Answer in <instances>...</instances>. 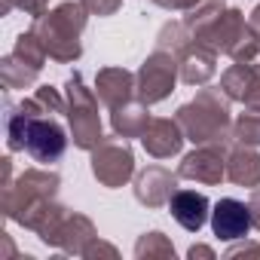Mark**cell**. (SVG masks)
I'll return each mask as SVG.
<instances>
[{"instance_id":"obj_1","label":"cell","mask_w":260,"mask_h":260,"mask_svg":"<svg viewBox=\"0 0 260 260\" xmlns=\"http://www.w3.org/2000/svg\"><path fill=\"white\" fill-rule=\"evenodd\" d=\"M7 147L25 150L34 162H58L68 150V135L61 122L40 107V101L31 95L22 104H7Z\"/></svg>"},{"instance_id":"obj_2","label":"cell","mask_w":260,"mask_h":260,"mask_svg":"<svg viewBox=\"0 0 260 260\" xmlns=\"http://www.w3.org/2000/svg\"><path fill=\"white\" fill-rule=\"evenodd\" d=\"M184 128L187 141L199 144H230L233 141V119H230V98L223 89H202L193 101L178 107L175 116Z\"/></svg>"},{"instance_id":"obj_3","label":"cell","mask_w":260,"mask_h":260,"mask_svg":"<svg viewBox=\"0 0 260 260\" xmlns=\"http://www.w3.org/2000/svg\"><path fill=\"white\" fill-rule=\"evenodd\" d=\"M86 16L89 10L83 4H74V0H64L55 10L43 13L40 19H34L31 31L40 37L46 55L52 61H61V64H71L83 55V43H80V34L86 28Z\"/></svg>"},{"instance_id":"obj_4","label":"cell","mask_w":260,"mask_h":260,"mask_svg":"<svg viewBox=\"0 0 260 260\" xmlns=\"http://www.w3.org/2000/svg\"><path fill=\"white\" fill-rule=\"evenodd\" d=\"M58 175L55 172H43V169H28L22 172L16 181L4 184V214L10 220L25 223L40 205L52 202L58 193Z\"/></svg>"},{"instance_id":"obj_5","label":"cell","mask_w":260,"mask_h":260,"mask_svg":"<svg viewBox=\"0 0 260 260\" xmlns=\"http://www.w3.org/2000/svg\"><path fill=\"white\" fill-rule=\"evenodd\" d=\"M196 40L214 46L217 52L230 55L233 61H254V55L260 52V37L254 34L251 22H245L239 10H223Z\"/></svg>"},{"instance_id":"obj_6","label":"cell","mask_w":260,"mask_h":260,"mask_svg":"<svg viewBox=\"0 0 260 260\" xmlns=\"http://www.w3.org/2000/svg\"><path fill=\"white\" fill-rule=\"evenodd\" d=\"M64 98H68V122H71L74 144L80 150L92 153L104 141L101 116H98V95H92V89H86V80L80 74H71V80L64 86Z\"/></svg>"},{"instance_id":"obj_7","label":"cell","mask_w":260,"mask_h":260,"mask_svg":"<svg viewBox=\"0 0 260 260\" xmlns=\"http://www.w3.org/2000/svg\"><path fill=\"white\" fill-rule=\"evenodd\" d=\"M37 236H40V242H43V245L61 248L64 254H77V257H83V254H86V248L98 239V233H95L92 220H89L86 214L68 211L64 205H58V208L49 214V220L37 230Z\"/></svg>"},{"instance_id":"obj_8","label":"cell","mask_w":260,"mask_h":260,"mask_svg":"<svg viewBox=\"0 0 260 260\" xmlns=\"http://www.w3.org/2000/svg\"><path fill=\"white\" fill-rule=\"evenodd\" d=\"M135 77H138V98L144 104H159L175 92V83L181 77L178 55H172L166 49H153Z\"/></svg>"},{"instance_id":"obj_9","label":"cell","mask_w":260,"mask_h":260,"mask_svg":"<svg viewBox=\"0 0 260 260\" xmlns=\"http://www.w3.org/2000/svg\"><path fill=\"white\" fill-rule=\"evenodd\" d=\"M92 175L98 178V184L116 190L122 184L132 181L135 175V153L125 144V138H104L95 150H92Z\"/></svg>"},{"instance_id":"obj_10","label":"cell","mask_w":260,"mask_h":260,"mask_svg":"<svg viewBox=\"0 0 260 260\" xmlns=\"http://www.w3.org/2000/svg\"><path fill=\"white\" fill-rule=\"evenodd\" d=\"M178 178L196 184H220L226 178V144H199L181 159Z\"/></svg>"},{"instance_id":"obj_11","label":"cell","mask_w":260,"mask_h":260,"mask_svg":"<svg viewBox=\"0 0 260 260\" xmlns=\"http://www.w3.org/2000/svg\"><path fill=\"white\" fill-rule=\"evenodd\" d=\"M175 190H178V172H172L166 166H147L135 178V199L141 205H147V208L169 205Z\"/></svg>"},{"instance_id":"obj_12","label":"cell","mask_w":260,"mask_h":260,"mask_svg":"<svg viewBox=\"0 0 260 260\" xmlns=\"http://www.w3.org/2000/svg\"><path fill=\"white\" fill-rule=\"evenodd\" d=\"M184 141H187V135H184L181 122L178 119H166V116L150 119V125L144 128V135H141V144H144V150L153 159H172V156H178L181 147H184Z\"/></svg>"},{"instance_id":"obj_13","label":"cell","mask_w":260,"mask_h":260,"mask_svg":"<svg viewBox=\"0 0 260 260\" xmlns=\"http://www.w3.org/2000/svg\"><path fill=\"white\" fill-rule=\"evenodd\" d=\"M95 95L104 107L116 110L132 101V95H138V77L125 68H101L95 77Z\"/></svg>"},{"instance_id":"obj_14","label":"cell","mask_w":260,"mask_h":260,"mask_svg":"<svg viewBox=\"0 0 260 260\" xmlns=\"http://www.w3.org/2000/svg\"><path fill=\"white\" fill-rule=\"evenodd\" d=\"M178 68L187 86H205L217 74V49L202 40H190L187 49L178 55Z\"/></svg>"},{"instance_id":"obj_15","label":"cell","mask_w":260,"mask_h":260,"mask_svg":"<svg viewBox=\"0 0 260 260\" xmlns=\"http://www.w3.org/2000/svg\"><path fill=\"white\" fill-rule=\"evenodd\" d=\"M211 230L217 239L223 242H233V239H242L254 230L251 223V208L248 202H239V199H220L211 211Z\"/></svg>"},{"instance_id":"obj_16","label":"cell","mask_w":260,"mask_h":260,"mask_svg":"<svg viewBox=\"0 0 260 260\" xmlns=\"http://www.w3.org/2000/svg\"><path fill=\"white\" fill-rule=\"evenodd\" d=\"M208 196L205 193H196V190H184V187H178L175 190V196L169 199V211H172V217L187 230V233H199L202 226H205V220H208Z\"/></svg>"},{"instance_id":"obj_17","label":"cell","mask_w":260,"mask_h":260,"mask_svg":"<svg viewBox=\"0 0 260 260\" xmlns=\"http://www.w3.org/2000/svg\"><path fill=\"white\" fill-rule=\"evenodd\" d=\"M226 178L236 187H260V153L248 144L226 150Z\"/></svg>"},{"instance_id":"obj_18","label":"cell","mask_w":260,"mask_h":260,"mask_svg":"<svg viewBox=\"0 0 260 260\" xmlns=\"http://www.w3.org/2000/svg\"><path fill=\"white\" fill-rule=\"evenodd\" d=\"M150 104H144L141 98L138 101H125L122 107L110 110V125H113V132L119 138H141L144 135V128L150 125Z\"/></svg>"},{"instance_id":"obj_19","label":"cell","mask_w":260,"mask_h":260,"mask_svg":"<svg viewBox=\"0 0 260 260\" xmlns=\"http://www.w3.org/2000/svg\"><path fill=\"white\" fill-rule=\"evenodd\" d=\"M257 77H260V71H257L251 61H236V64L226 68V74L220 77V89L226 92L230 101H242V104H245V98H248V92H251V86H254Z\"/></svg>"},{"instance_id":"obj_20","label":"cell","mask_w":260,"mask_h":260,"mask_svg":"<svg viewBox=\"0 0 260 260\" xmlns=\"http://www.w3.org/2000/svg\"><path fill=\"white\" fill-rule=\"evenodd\" d=\"M37 74H40V68L28 64L16 52H10L4 61H0V77H4V86L7 89H28V86H34Z\"/></svg>"},{"instance_id":"obj_21","label":"cell","mask_w":260,"mask_h":260,"mask_svg":"<svg viewBox=\"0 0 260 260\" xmlns=\"http://www.w3.org/2000/svg\"><path fill=\"white\" fill-rule=\"evenodd\" d=\"M135 257H138V260H144V257H175V245H172L159 230H153V233H144V236L138 239Z\"/></svg>"},{"instance_id":"obj_22","label":"cell","mask_w":260,"mask_h":260,"mask_svg":"<svg viewBox=\"0 0 260 260\" xmlns=\"http://www.w3.org/2000/svg\"><path fill=\"white\" fill-rule=\"evenodd\" d=\"M233 141L248 144V147L260 144V113L257 110H248L239 119H233Z\"/></svg>"},{"instance_id":"obj_23","label":"cell","mask_w":260,"mask_h":260,"mask_svg":"<svg viewBox=\"0 0 260 260\" xmlns=\"http://www.w3.org/2000/svg\"><path fill=\"white\" fill-rule=\"evenodd\" d=\"M190 40H193V34L184 28V22H181V25H166V28L159 31V37H156V49H166V52H172V55H181Z\"/></svg>"},{"instance_id":"obj_24","label":"cell","mask_w":260,"mask_h":260,"mask_svg":"<svg viewBox=\"0 0 260 260\" xmlns=\"http://www.w3.org/2000/svg\"><path fill=\"white\" fill-rule=\"evenodd\" d=\"M13 7H19V10H25L28 16H34V19H40L43 13H46V7H49V0H4V7H0V13H10Z\"/></svg>"},{"instance_id":"obj_25","label":"cell","mask_w":260,"mask_h":260,"mask_svg":"<svg viewBox=\"0 0 260 260\" xmlns=\"http://www.w3.org/2000/svg\"><path fill=\"white\" fill-rule=\"evenodd\" d=\"M80 4H83L92 16H113V13L122 7V0H80Z\"/></svg>"},{"instance_id":"obj_26","label":"cell","mask_w":260,"mask_h":260,"mask_svg":"<svg viewBox=\"0 0 260 260\" xmlns=\"http://www.w3.org/2000/svg\"><path fill=\"white\" fill-rule=\"evenodd\" d=\"M248 208H251V223H254V230H260V187L251 190V196H248Z\"/></svg>"},{"instance_id":"obj_27","label":"cell","mask_w":260,"mask_h":260,"mask_svg":"<svg viewBox=\"0 0 260 260\" xmlns=\"http://www.w3.org/2000/svg\"><path fill=\"white\" fill-rule=\"evenodd\" d=\"M153 4L156 7H162V10H193L196 4H199V0H153Z\"/></svg>"},{"instance_id":"obj_28","label":"cell","mask_w":260,"mask_h":260,"mask_svg":"<svg viewBox=\"0 0 260 260\" xmlns=\"http://www.w3.org/2000/svg\"><path fill=\"white\" fill-rule=\"evenodd\" d=\"M98 254H107V257H116V248H110V245H104V242H92L89 248H86V254L83 257H98Z\"/></svg>"},{"instance_id":"obj_29","label":"cell","mask_w":260,"mask_h":260,"mask_svg":"<svg viewBox=\"0 0 260 260\" xmlns=\"http://www.w3.org/2000/svg\"><path fill=\"white\" fill-rule=\"evenodd\" d=\"M245 107L260 113V77L254 80V86H251V92H248V98H245Z\"/></svg>"},{"instance_id":"obj_30","label":"cell","mask_w":260,"mask_h":260,"mask_svg":"<svg viewBox=\"0 0 260 260\" xmlns=\"http://www.w3.org/2000/svg\"><path fill=\"white\" fill-rule=\"evenodd\" d=\"M239 254H254V257H260V245H239V248H230V251H226V257H239Z\"/></svg>"},{"instance_id":"obj_31","label":"cell","mask_w":260,"mask_h":260,"mask_svg":"<svg viewBox=\"0 0 260 260\" xmlns=\"http://www.w3.org/2000/svg\"><path fill=\"white\" fill-rule=\"evenodd\" d=\"M187 257H193V260H196V257H208V260H214V251L205 248V245H193V248L187 251Z\"/></svg>"},{"instance_id":"obj_32","label":"cell","mask_w":260,"mask_h":260,"mask_svg":"<svg viewBox=\"0 0 260 260\" xmlns=\"http://www.w3.org/2000/svg\"><path fill=\"white\" fill-rule=\"evenodd\" d=\"M248 22H251V28H254V34L260 37V4L254 7V13H251V19H248Z\"/></svg>"}]
</instances>
